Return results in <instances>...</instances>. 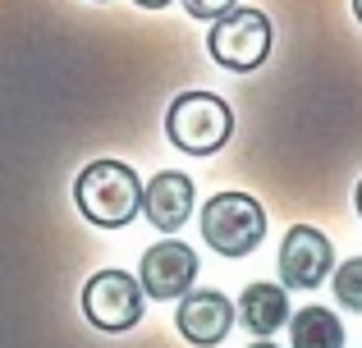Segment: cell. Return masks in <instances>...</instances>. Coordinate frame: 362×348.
Here are the masks:
<instances>
[{"mask_svg": "<svg viewBox=\"0 0 362 348\" xmlns=\"http://www.w3.org/2000/svg\"><path fill=\"white\" fill-rule=\"evenodd\" d=\"M74 202L97 229H124L142 211V179L124 161H92L74 179Z\"/></svg>", "mask_w": 362, "mask_h": 348, "instance_id": "1", "label": "cell"}, {"mask_svg": "<svg viewBox=\"0 0 362 348\" xmlns=\"http://www.w3.org/2000/svg\"><path fill=\"white\" fill-rule=\"evenodd\" d=\"M234 110L216 92H179L165 110V138L188 156H211L230 143Z\"/></svg>", "mask_w": 362, "mask_h": 348, "instance_id": "2", "label": "cell"}, {"mask_svg": "<svg viewBox=\"0 0 362 348\" xmlns=\"http://www.w3.org/2000/svg\"><path fill=\"white\" fill-rule=\"evenodd\" d=\"M202 239L216 257H252L266 243V206L252 193H216L202 206Z\"/></svg>", "mask_w": 362, "mask_h": 348, "instance_id": "3", "label": "cell"}, {"mask_svg": "<svg viewBox=\"0 0 362 348\" xmlns=\"http://www.w3.org/2000/svg\"><path fill=\"white\" fill-rule=\"evenodd\" d=\"M271 42H275L271 18L252 5H234L225 18L211 23V32H206V55H211L216 64H225V69H234V73H252V69L266 64Z\"/></svg>", "mask_w": 362, "mask_h": 348, "instance_id": "4", "label": "cell"}, {"mask_svg": "<svg viewBox=\"0 0 362 348\" xmlns=\"http://www.w3.org/2000/svg\"><path fill=\"white\" fill-rule=\"evenodd\" d=\"M142 307H147V294H142L138 275H129V270L110 266V270H97L83 284V316L106 335L133 330L142 321Z\"/></svg>", "mask_w": 362, "mask_h": 348, "instance_id": "5", "label": "cell"}, {"mask_svg": "<svg viewBox=\"0 0 362 348\" xmlns=\"http://www.w3.org/2000/svg\"><path fill=\"white\" fill-rule=\"evenodd\" d=\"M280 289H317L335 270V248L317 224H293L280 243Z\"/></svg>", "mask_w": 362, "mask_h": 348, "instance_id": "6", "label": "cell"}, {"mask_svg": "<svg viewBox=\"0 0 362 348\" xmlns=\"http://www.w3.org/2000/svg\"><path fill=\"white\" fill-rule=\"evenodd\" d=\"M234 303L221 294V289H188L179 298V312H175V330L184 344L193 348H221L225 335L234 330Z\"/></svg>", "mask_w": 362, "mask_h": 348, "instance_id": "7", "label": "cell"}, {"mask_svg": "<svg viewBox=\"0 0 362 348\" xmlns=\"http://www.w3.org/2000/svg\"><path fill=\"white\" fill-rule=\"evenodd\" d=\"M197 252L179 239H160L142 252V270H138V284L147 298H184L188 289L197 284Z\"/></svg>", "mask_w": 362, "mask_h": 348, "instance_id": "8", "label": "cell"}, {"mask_svg": "<svg viewBox=\"0 0 362 348\" xmlns=\"http://www.w3.org/2000/svg\"><path fill=\"white\" fill-rule=\"evenodd\" d=\"M193 211H197V188H193V179L179 174V170H160L142 188V215L160 234H179Z\"/></svg>", "mask_w": 362, "mask_h": 348, "instance_id": "9", "label": "cell"}, {"mask_svg": "<svg viewBox=\"0 0 362 348\" xmlns=\"http://www.w3.org/2000/svg\"><path fill=\"white\" fill-rule=\"evenodd\" d=\"M234 316L243 321L247 335H257V340H271L280 325H289V289L271 284V280H252V284L239 294Z\"/></svg>", "mask_w": 362, "mask_h": 348, "instance_id": "10", "label": "cell"}, {"mask_svg": "<svg viewBox=\"0 0 362 348\" xmlns=\"http://www.w3.org/2000/svg\"><path fill=\"white\" fill-rule=\"evenodd\" d=\"M289 348H344V321L330 307H298L289 316Z\"/></svg>", "mask_w": 362, "mask_h": 348, "instance_id": "11", "label": "cell"}, {"mask_svg": "<svg viewBox=\"0 0 362 348\" xmlns=\"http://www.w3.org/2000/svg\"><path fill=\"white\" fill-rule=\"evenodd\" d=\"M330 284H335V298L344 312H362V257H349L330 270Z\"/></svg>", "mask_w": 362, "mask_h": 348, "instance_id": "12", "label": "cell"}, {"mask_svg": "<svg viewBox=\"0 0 362 348\" xmlns=\"http://www.w3.org/2000/svg\"><path fill=\"white\" fill-rule=\"evenodd\" d=\"M234 5H239V0H184L188 18H202V23H216V18H225Z\"/></svg>", "mask_w": 362, "mask_h": 348, "instance_id": "13", "label": "cell"}, {"mask_svg": "<svg viewBox=\"0 0 362 348\" xmlns=\"http://www.w3.org/2000/svg\"><path fill=\"white\" fill-rule=\"evenodd\" d=\"M133 5H142V9H165L170 0H133Z\"/></svg>", "mask_w": 362, "mask_h": 348, "instance_id": "14", "label": "cell"}, {"mask_svg": "<svg viewBox=\"0 0 362 348\" xmlns=\"http://www.w3.org/2000/svg\"><path fill=\"white\" fill-rule=\"evenodd\" d=\"M354 206H358V215H362V179H358V188H354Z\"/></svg>", "mask_w": 362, "mask_h": 348, "instance_id": "15", "label": "cell"}, {"mask_svg": "<svg viewBox=\"0 0 362 348\" xmlns=\"http://www.w3.org/2000/svg\"><path fill=\"white\" fill-rule=\"evenodd\" d=\"M247 348H280V344H271V340H257V344H247Z\"/></svg>", "mask_w": 362, "mask_h": 348, "instance_id": "16", "label": "cell"}, {"mask_svg": "<svg viewBox=\"0 0 362 348\" xmlns=\"http://www.w3.org/2000/svg\"><path fill=\"white\" fill-rule=\"evenodd\" d=\"M354 18H358V23H362V0H354Z\"/></svg>", "mask_w": 362, "mask_h": 348, "instance_id": "17", "label": "cell"}, {"mask_svg": "<svg viewBox=\"0 0 362 348\" xmlns=\"http://www.w3.org/2000/svg\"><path fill=\"white\" fill-rule=\"evenodd\" d=\"M92 5H110V0H92Z\"/></svg>", "mask_w": 362, "mask_h": 348, "instance_id": "18", "label": "cell"}]
</instances>
